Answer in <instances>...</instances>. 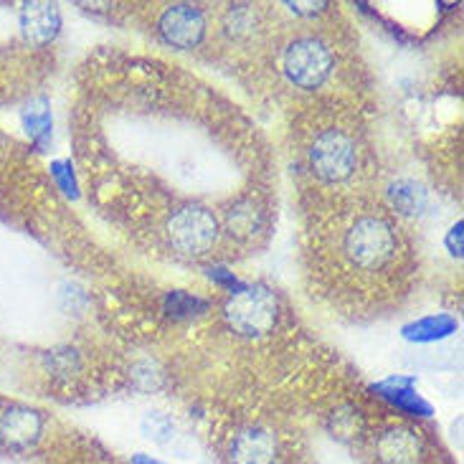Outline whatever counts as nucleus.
<instances>
[{
    "label": "nucleus",
    "instance_id": "nucleus-1",
    "mask_svg": "<svg viewBox=\"0 0 464 464\" xmlns=\"http://www.w3.org/2000/svg\"><path fill=\"white\" fill-rule=\"evenodd\" d=\"M401 256V234L381 211L351 216L335 234V259L361 279L391 272Z\"/></svg>",
    "mask_w": 464,
    "mask_h": 464
},
{
    "label": "nucleus",
    "instance_id": "nucleus-2",
    "mask_svg": "<svg viewBox=\"0 0 464 464\" xmlns=\"http://www.w3.org/2000/svg\"><path fill=\"white\" fill-rule=\"evenodd\" d=\"M307 165L317 180L338 186L351 180L361 165L358 142L343 127H323L307 145Z\"/></svg>",
    "mask_w": 464,
    "mask_h": 464
},
{
    "label": "nucleus",
    "instance_id": "nucleus-3",
    "mask_svg": "<svg viewBox=\"0 0 464 464\" xmlns=\"http://www.w3.org/2000/svg\"><path fill=\"white\" fill-rule=\"evenodd\" d=\"M165 237L180 256L190 259H203L216 249L218 237H221V224L211 208L188 203L180 206L165 221Z\"/></svg>",
    "mask_w": 464,
    "mask_h": 464
},
{
    "label": "nucleus",
    "instance_id": "nucleus-4",
    "mask_svg": "<svg viewBox=\"0 0 464 464\" xmlns=\"http://www.w3.org/2000/svg\"><path fill=\"white\" fill-rule=\"evenodd\" d=\"M335 72V51L325 38L302 34L282 51V74L292 87L320 89Z\"/></svg>",
    "mask_w": 464,
    "mask_h": 464
},
{
    "label": "nucleus",
    "instance_id": "nucleus-5",
    "mask_svg": "<svg viewBox=\"0 0 464 464\" xmlns=\"http://www.w3.org/2000/svg\"><path fill=\"white\" fill-rule=\"evenodd\" d=\"M228 325L234 333L244 338H262L272 333L279 314V300L269 287L254 285V287H241L231 295V300L224 307Z\"/></svg>",
    "mask_w": 464,
    "mask_h": 464
},
{
    "label": "nucleus",
    "instance_id": "nucleus-6",
    "mask_svg": "<svg viewBox=\"0 0 464 464\" xmlns=\"http://www.w3.org/2000/svg\"><path fill=\"white\" fill-rule=\"evenodd\" d=\"M46 416L25 403H5L0 409V447L5 452H28L44 437Z\"/></svg>",
    "mask_w": 464,
    "mask_h": 464
},
{
    "label": "nucleus",
    "instance_id": "nucleus-7",
    "mask_svg": "<svg viewBox=\"0 0 464 464\" xmlns=\"http://www.w3.org/2000/svg\"><path fill=\"white\" fill-rule=\"evenodd\" d=\"M158 34L173 49H196L206 36V13L190 3L168 5L158 18Z\"/></svg>",
    "mask_w": 464,
    "mask_h": 464
},
{
    "label": "nucleus",
    "instance_id": "nucleus-8",
    "mask_svg": "<svg viewBox=\"0 0 464 464\" xmlns=\"http://www.w3.org/2000/svg\"><path fill=\"white\" fill-rule=\"evenodd\" d=\"M427 454V441L421 431L409 424H391L378 431L373 441L376 464H424Z\"/></svg>",
    "mask_w": 464,
    "mask_h": 464
},
{
    "label": "nucleus",
    "instance_id": "nucleus-9",
    "mask_svg": "<svg viewBox=\"0 0 464 464\" xmlns=\"http://www.w3.org/2000/svg\"><path fill=\"white\" fill-rule=\"evenodd\" d=\"M279 447L276 437L266 427L251 424L238 429L228 444V464H276Z\"/></svg>",
    "mask_w": 464,
    "mask_h": 464
},
{
    "label": "nucleus",
    "instance_id": "nucleus-10",
    "mask_svg": "<svg viewBox=\"0 0 464 464\" xmlns=\"http://www.w3.org/2000/svg\"><path fill=\"white\" fill-rule=\"evenodd\" d=\"M21 31L28 44L46 46L62 31V13L51 3H28L21 11Z\"/></svg>",
    "mask_w": 464,
    "mask_h": 464
},
{
    "label": "nucleus",
    "instance_id": "nucleus-11",
    "mask_svg": "<svg viewBox=\"0 0 464 464\" xmlns=\"http://www.w3.org/2000/svg\"><path fill=\"white\" fill-rule=\"evenodd\" d=\"M391 383H396V389H391V386H386V383H383V386H378V389L386 391L383 396L396 403V406H399L401 411H406V414H414V416L416 414H419V416L431 414V406H429V403L424 401V399H421L419 393H414L411 389H401V386H406L409 381H393V378H391Z\"/></svg>",
    "mask_w": 464,
    "mask_h": 464
},
{
    "label": "nucleus",
    "instance_id": "nucleus-12",
    "mask_svg": "<svg viewBox=\"0 0 464 464\" xmlns=\"http://www.w3.org/2000/svg\"><path fill=\"white\" fill-rule=\"evenodd\" d=\"M454 327H457V323H454L452 317L440 314V317H424V320H419L414 325L406 327L403 333H406V338L427 343V340H437L450 335V333H454Z\"/></svg>",
    "mask_w": 464,
    "mask_h": 464
},
{
    "label": "nucleus",
    "instance_id": "nucleus-13",
    "mask_svg": "<svg viewBox=\"0 0 464 464\" xmlns=\"http://www.w3.org/2000/svg\"><path fill=\"white\" fill-rule=\"evenodd\" d=\"M140 429L155 444H168V441L176 437V421H173V416L165 414L160 409L158 411H148V414L142 416Z\"/></svg>",
    "mask_w": 464,
    "mask_h": 464
},
{
    "label": "nucleus",
    "instance_id": "nucleus-14",
    "mask_svg": "<svg viewBox=\"0 0 464 464\" xmlns=\"http://www.w3.org/2000/svg\"><path fill=\"white\" fill-rule=\"evenodd\" d=\"M391 201L393 206L403 211V214H416L424 203H427V193L416 186L414 180H399L391 188Z\"/></svg>",
    "mask_w": 464,
    "mask_h": 464
},
{
    "label": "nucleus",
    "instance_id": "nucleus-15",
    "mask_svg": "<svg viewBox=\"0 0 464 464\" xmlns=\"http://www.w3.org/2000/svg\"><path fill=\"white\" fill-rule=\"evenodd\" d=\"M24 125L28 130V135L34 140H46L51 135V112L49 102L36 100L31 102V107L24 114Z\"/></svg>",
    "mask_w": 464,
    "mask_h": 464
},
{
    "label": "nucleus",
    "instance_id": "nucleus-16",
    "mask_svg": "<svg viewBox=\"0 0 464 464\" xmlns=\"http://www.w3.org/2000/svg\"><path fill=\"white\" fill-rule=\"evenodd\" d=\"M256 25H259V18H256V11L251 8V5H234L227 15V28L231 38H244V36H254V31H256Z\"/></svg>",
    "mask_w": 464,
    "mask_h": 464
},
{
    "label": "nucleus",
    "instance_id": "nucleus-17",
    "mask_svg": "<svg viewBox=\"0 0 464 464\" xmlns=\"http://www.w3.org/2000/svg\"><path fill=\"white\" fill-rule=\"evenodd\" d=\"M228 224L237 228V234H254L259 224V211L254 208V203H241L234 211H228Z\"/></svg>",
    "mask_w": 464,
    "mask_h": 464
},
{
    "label": "nucleus",
    "instance_id": "nucleus-18",
    "mask_svg": "<svg viewBox=\"0 0 464 464\" xmlns=\"http://www.w3.org/2000/svg\"><path fill=\"white\" fill-rule=\"evenodd\" d=\"M132 386L142 393H155L163 386V376L155 371L152 363H138L132 368Z\"/></svg>",
    "mask_w": 464,
    "mask_h": 464
},
{
    "label": "nucleus",
    "instance_id": "nucleus-19",
    "mask_svg": "<svg viewBox=\"0 0 464 464\" xmlns=\"http://www.w3.org/2000/svg\"><path fill=\"white\" fill-rule=\"evenodd\" d=\"M196 307H206L201 297H190L186 292H170L168 295V310L176 314H190L196 313Z\"/></svg>",
    "mask_w": 464,
    "mask_h": 464
},
{
    "label": "nucleus",
    "instance_id": "nucleus-20",
    "mask_svg": "<svg viewBox=\"0 0 464 464\" xmlns=\"http://www.w3.org/2000/svg\"><path fill=\"white\" fill-rule=\"evenodd\" d=\"M66 170H69V163L53 165V176L62 180V186L66 193H72V190H74V176H72V173H66Z\"/></svg>",
    "mask_w": 464,
    "mask_h": 464
},
{
    "label": "nucleus",
    "instance_id": "nucleus-21",
    "mask_svg": "<svg viewBox=\"0 0 464 464\" xmlns=\"http://www.w3.org/2000/svg\"><path fill=\"white\" fill-rule=\"evenodd\" d=\"M132 464H163L160 459H152V457H148V454H135L132 457Z\"/></svg>",
    "mask_w": 464,
    "mask_h": 464
}]
</instances>
